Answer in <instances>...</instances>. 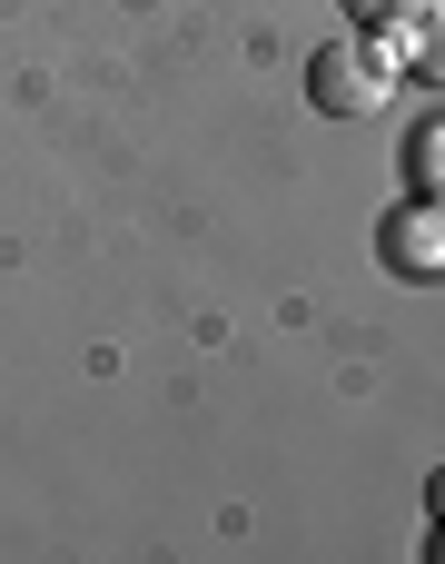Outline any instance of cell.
<instances>
[{"instance_id":"obj_5","label":"cell","mask_w":445,"mask_h":564,"mask_svg":"<svg viewBox=\"0 0 445 564\" xmlns=\"http://www.w3.org/2000/svg\"><path fill=\"white\" fill-rule=\"evenodd\" d=\"M416 10H436V0H347V20H357V30H406Z\"/></svg>"},{"instance_id":"obj_3","label":"cell","mask_w":445,"mask_h":564,"mask_svg":"<svg viewBox=\"0 0 445 564\" xmlns=\"http://www.w3.org/2000/svg\"><path fill=\"white\" fill-rule=\"evenodd\" d=\"M406 188H416V198H436V208H445V119H426V129L406 139Z\"/></svg>"},{"instance_id":"obj_2","label":"cell","mask_w":445,"mask_h":564,"mask_svg":"<svg viewBox=\"0 0 445 564\" xmlns=\"http://www.w3.org/2000/svg\"><path fill=\"white\" fill-rule=\"evenodd\" d=\"M377 258H387L397 278H445V208L436 198H397V208L377 218Z\"/></svg>"},{"instance_id":"obj_6","label":"cell","mask_w":445,"mask_h":564,"mask_svg":"<svg viewBox=\"0 0 445 564\" xmlns=\"http://www.w3.org/2000/svg\"><path fill=\"white\" fill-rule=\"evenodd\" d=\"M426 506H436V525H445V466H436V476H426Z\"/></svg>"},{"instance_id":"obj_4","label":"cell","mask_w":445,"mask_h":564,"mask_svg":"<svg viewBox=\"0 0 445 564\" xmlns=\"http://www.w3.org/2000/svg\"><path fill=\"white\" fill-rule=\"evenodd\" d=\"M406 30H416V40H406V79H426V89H445V10H416Z\"/></svg>"},{"instance_id":"obj_7","label":"cell","mask_w":445,"mask_h":564,"mask_svg":"<svg viewBox=\"0 0 445 564\" xmlns=\"http://www.w3.org/2000/svg\"><path fill=\"white\" fill-rule=\"evenodd\" d=\"M436 555H445V525H436Z\"/></svg>"},{"instance_id":"obj_1","label":"cell","mask_w":445,"mask_h":564,"mask_svg":"<svg viewBox=\"0 0 445 564\" xmlns=\"http://www.w3.org/2000/svg\"><path fill=\"white\" fill-rule=\"evenodd\" d=\"M387 89H397V50L377 30H347V40H327L307 59V99L327 119H367V109H387Z\"/></svg>"}]
</instances>
